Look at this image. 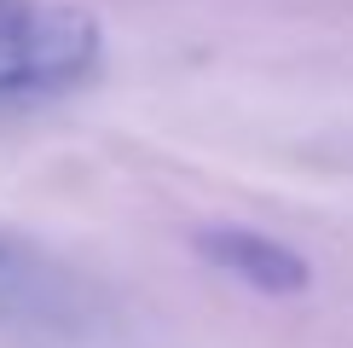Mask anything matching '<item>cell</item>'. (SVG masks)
<instances>
[{"mask_svg": "<svg viewBox=\"0 0 353 348\" xmlns=\"http://www.w3.org/2000/svg\"><path fill=\"white\" fill-rule=\"evenodd\" d=\"M105 35L70 0H0V99H47L99 70Z\"/></svg>", "mask_w": 353, "mask_h": 348, "instance_id": "obj_1", "label": "cell"}, {"mask_svg": "<svg viewBox=\"0 0 353 348\" xmlns=\"http://www.w3.org/2000/svg\"><path fill=\"white\" fill-rule=\"evenodd\" d=\"M197 250L214 261L220 273H232L238 284L249 290H267V296H296V290H307V261L290 250V244L267 238V232L255 226H209L197 232Z\"/></svg>", "mask_w": 353, "mask_h": 348, "instance_id": "obj_2", "label": "cell"}, {"mask_svg": "<svg viewBox=\"0 0 353 348\" xmlns=\"http://www.w3.org/2000/svg\"><path fill=\"white\" fill-rule=\"evenodd\" d=\"M18 284H23V261H18V250H12L6 238H0V296L18 290Z\"/></svg>", "mask_w": 353, "mask_h": 348, "instance_id": "obj_3", "label": "cell"}]
</instances>
